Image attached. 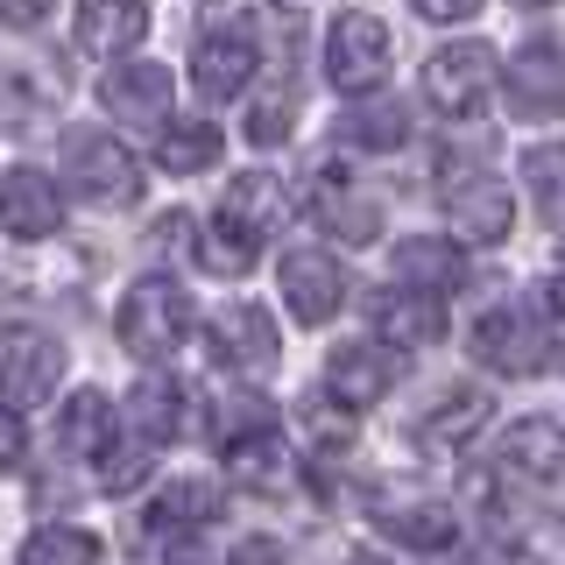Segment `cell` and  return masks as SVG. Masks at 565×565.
Masks as SVG:
<instances>
[{"label": "cell", "instance_id": "1", "mask_svg": "<svg viewBox=\"0 0 565 565\" xmlns=\"http://www.w3.org/2000/svg\"><path fill=\"white\" fill-rule=\"evenodd\" d=\"M64 184H71V199H85V205H99V212H120V205L141 199V163L120 149L114 135L71 128L64 135Z\"/></svg>", "mask_w": 565, "mask_h": 565}, {"label": "cell", "instance_id": "2", "mask_svg": "<svg viewBox=\"0 0 565 565\" xmlns=\"http://www.w3.org/2000/svg\"><path fill=\"white\" fill-rule=\"evenodd\" d=\"M473 353H481L494 375H544L558 361V326L537 305H494L473 326Z\"/></svg>", "mask_w": 565, "mask_h": 565}, {"label": "cell", "instance_id": "3", "mask_svg": "<svg viewBox=\"0 0 565 565\" xmlns=\"http://www.w3.org/2000/svg\"><path fill=\"white\" fill-rule=\"evenodd\" d=\"M438 205H446V234H452L459 247H494V241H509V220H516L509 184H502V177H488V170H473V163H446Z\"/></svg>", "mask_w": 565, "mask_h": 565}, {"label": "cell", "instance_id": "4", "mask_svg": "<svg viewBox=\"0 0 565 565\" xmlns=\"http://www.w3.org/2000/svg\"><path fill=\"white\" fill-rule=\"evenodd\" d=\"M120 347L135 353V361H163V353L184 347L191 332V297L177 290L170 276H141L128 297H120V318H114Z\"/></svg>", "mask_w": 565, "mask_h": 565}, {"label": "cell", "instance_id": "5", "mask_svg": "<svg viewBox=\"0 0 565 565\" xmlns=\"http://www.w3.org/2000/svg\"><path fill=\"white\" fill-rule=\"evenodd\" d=\"M388 29H382V14H367V8H347L340 22H332L326 35V78L340 85L347 99H367V93H382L388 85Z\"/></svg>", "mask_w": 565, "mask_h": 565}, {"label": "cell", "instance_id": "6", "mask_svg": "<svg viewBox=\"0 0 565 565\" xmlns=\"http://www.w3.org/2000/svg\"><path fill=\"white\" fill-rule=\"evenodd\" d=\"M64 382V347L35 326H0V403L29 411L50 403V388Z\"/></svg>", "mask_w": 565, "mask_h": 565}, {"label": "cell", "instance_id": "7", "mask_svg": "<svg viewBox=\"0 0 565 565\" xmlns=\"http://www.w3.org/2000/svg\"><path fill=\"white\" fill-rule=\"evenodd\" d=\"M424 93L446 120H473L494 93V50L488 43H446L424 64Z\"/></svg>", "mask_w": 565, "mask_h": 565}, {"label": "cell", "instance_id": "8", "mask_svg": "<svg viewBox=\"0 0 565 565\" xmlns=\"http://www.w3.org/2000/svg\"><path fill=\"white\" fill-rule=\"evenodd\" d=\"M276 290H282V305H290L297 326H326V318L347 305V269L326 247H290V255L276 262Z\"/></svg>", "mask_w": 565, "mask_h": 565}, {"label": "cell", "instance_id": "9", "mask_svg": "<svg viewBox=\"0 0 565 565\" xmlns=\"http://www.w3.org/2000/svg\"><path fill=\"white\" fill-rule=\"evenodd\" d=\"M502 99L516 120H552L565 114V43H523L502 64Z\"/></svg>", "mask_w": 565, "mask_h": 565}, {"label": "cell", "instance_id": "10", "mask_svg": "<svg viewBox=\"0 0 565 565\" xmlns=\"http://www.w3.org/2000/svg\"><path fill=\"white\" fill-rule=\"evenodd\" d=\"M212 353L234 375H269L282 361V332H276L269 305H220L212 311Z\"/></svg>", "mask_w": 565, "mask_h": 565}, {"label": "cell", "instance_id": "11", "mask_svg": "<svg viewBox=\"0 0 565 565\" xmlns=\"http://www.w3.org/2000/svg\"><path fill=\"white\" fill-rule=\"evenodd\" d=\"M0 226H8L14 241H50V234H57V226H64L57 177H43V170H29V163L0 170Z\"/></svg>", "mask_w": 565, "mask_h": 565}, {"label": "cell", "instance_id": "12", "mask_svg": "<svg viewBox=\"0 0 565 565\" xmlns=\"http://www.w3.org/2000/svg\"><path fill=\"white\" fill-rule=\"evenodd\" d=\"M375 530L403 552H446L459 537V516L438 494H375Z\"/></svg>", "mask_w": 565, "mask_h": 565}, {"label": "cell", "instance_id": "13", "mask_svg": "<svg viewBox=\"0 0 565 565\" xmlns=\"http://www.w3.org/2000/svg\"><path fill=\"white\" fill-rule=\"evenodd\" d=\"M388 276H396L403 290L452 297L459 276H467V262H459V241L452 234H403L396 247H388Z\"/></svg>", "mask_w": 565, "mask_h": 565}, {"label": "cell", "instance_id": "14", "mask_svg": "<svg viewBox=\"0 0 565 565\" xmlns=\"http://www.w3.org/2000/svg\"><path fill=\"white\" fill-rule=\"evenodd\" d=\"M170 93H177L170 71L163 64H141V57L135 64H114L99 78L106 114H114V120H135V128H163V120H170Z\"/></svg>", "mask_w": 565, "mask_h": 565}, {"label": "cell", "instance_id": "15", "mask_svg": "<svg viewBox=\"0 0 565 565\" xmlns=\"http://www.w3.org/2000/svg\"><path fill=\"white\" fill-rule=\"evenodd\" d=\"M494 473H502V481H537V488H552L558 473H565V431H558V424H544V417L509 424L502 446H494Z\"/></svg>", "mask_w": 565, "mask_h": 565}, {"label": "cell", "instance_id": "16", "mask_svg": "<svg viewBox=\"0 0 565 565\" xmlns=\"http://www.w3.org/2000/svg\"><path fill=\"white\" fill-rule=\"evenodd\" d=\"M388 382H396V361H388V347H375V340H347V347L326 353V388H332V403H347V411L382 403Z\"/></svg>", "mask_w": 565, "mask_h": 565}, {"label": "cell", "instance_id": "17", "mask_svg": "<svg viewBox=\"0 0 565 565\" xmlns=\"http://www.w3.org/2000/svg\"><path fill=\"white\" fill-rule=\"evenodd\" d=\"M375 332H382V347H396V353L431 347L438 332H446V297H424V290H403L396 282L375 305Z\"/></svg>", "mask_w": 565, "mask_h": 565}, {"label": "cell", "instance_id": "18", "mask_svg": "<svg viewBox=\"0 0 565 565\" xmlns=\"http://www.w3.org/2000/svg\"><path fill=\"white\" fill-rule=\"evenodd\" d=\"M149 35V0H78V50L120 57Z\"/></svg>", "mask_w": 565, "mask_h": 565}, {"label": "cell", "instance_id": "19", "mask_svg": "<svg viewBox=\"0 0 565 565\" xmlns=\"http://www.w3.org/2000/svg\"><path fill=\"white\" fill-rule=\"evenodd\" d=\"M220 220L226 226H241L247 241H262V234H282V220H290V191L276 184V177H262V170H247L226 184V199H220Z\"/></svg>", "mask_w": 565, "mask_h": 565}, {"label": "cell", "instance_id": "20", "mask_svg": "<svg viewBox=\"0 0 565 565\" xmlns=\"http://www.w3.org/2000/svg\"><path fill=\"white\" fill-rule=\"evenodd\" d=\"M255 57H262V50L247 43V35H212L205 29L199 57H191V85H199L205 99H234L241 85L255 78Z\"/></svg>", "mask_w": 565, "mask_h": 565}, {"label": "cell", "instance_id": "21", "mask_svg": "<svg viewBox=\"0 0 565 565\" xmlns=\"http://www.w3.org/2000/svg\"><path fill=\"white\" fill-rule=\"evenodd\" d=\"M311 177H318V220H326V234H340V241H382V199L347 191L340 170H311Z\"/></svg>", "mask_w": 565, "mask_h": 565}, {"label": "cell", "instance_id": "22", "mask_svg": "<svg viewBox=\"0 0 565 565\" xmlns=\"http://www.w3.org/2000/svg\"><path fill=\"white\" fill-rule=\"evenodd\" d=\"M488 411H494L488 388L459 382V388H446V403H438V411L417 424V446H424V452H459V446H467V438L488 424Z\"/></svg>", "mask_w": 565, "mask_h": 565}, {"label": "cell", "instance_id": "23", "mask_svg": "<svg viewBox=\"0 0 565 565\" xmlns=\"http://www.w3.org/2000/svg\"><path fill=\"white\" fill-rule=\"evenodd\" d=\"M57 452L64 459H99L106 446H114V403L99 396V388H78V396L57 411Z\"/></svg>", "mask_w": 565, "mask_h": 565}, {"label": "cell", "instance_id": "24", "mask_svg": "<svg viewBox=\"0 0 565 565\" xmlns=\"http://www.w3.org/2000/svg\"><path fill=\"white\" fill-rule=\"evenodd\" d=\"M226 473H234L241 488H290V452H282V438L262 424V431H241L226 438Z\"/></svg>", "mask_w": 565, "mask_h": 565}, {"label": "cell", "instance_id": "25", "mask_svg": "<svg viewBox=\"0 0 565 565\" xmlns=\"http://www.w3.org/2000/svg\"><path fill=\"white\" fill-rule=\"evenodd\" d=\"M156 163L170 177L212 170L220 163V128H212V120H163V128H156Z\"/></svg>", "mask_w": 565, "mask_h": 565}, {"label": "cell", "instance_id": "26", "mask_svg": "<svg viewBox=\"0 0 565 565\" xmlns=\"http://www.w3.org/2000/svg\"><path fill=\"white\" fill-rule=\"evenodd\" d=\"M205 516H212V488L205 481H170V488H156L141 530H149V537H184V530H199Z\"/></svg>", "mask_w": 565, "mask_h": 565}, {"label": "cell", "instance_id": "27", "mask_svg": "<svg viewBox=\"0 0 565 565\" xmlns=\"http://www.w3.org/2000/svg\"><path fill=\"white\" fill-rule=\"evenodd\" d=\"M128 424L149 446H163V438H177V424H184V388L177 382H135V396H128Z\"/></svg>", "mask_w": 565, "mask_h": 565}, {"label": "cell", "instance_id": "28", "mask_svg": "<svg viewBox=\"0 0 565 565\" xmlns=\"http://www.w3.org/2000/svg\"><path fill=\"white\" fill-rule=\"evenodd\" d=\"M417 135L411 106L382 99V106H353V114L340 120V141H353V149H403V141Z\"/></svg>", "mask_w": 565, "mask_h": 565}, {"label": "cell", "instance_id": "29", "mask_svg": "<svg viewBox=\"0 0 565 565\" xmlns=\"http://www.w3.org/2000/svg\"><path fill=\"white\" fill-rule=\"evenodd\" d=\"M22 565H99V537L78 523H43L22 537Z\"/></svg>", "mask_w": 565, "mask_h": 565}, {"label": "cell", "instance_id": "30", "mask_svg": "<svg viewBox=\"0 0 565 565\" xmlns=\"http://www.w3.org/2000/svg\"><path fill=\"white\" fill-rule=\"evenodd\" d=\"M43 120V85L22 64H0V135H29Z\"/></svg>", "mask_w": 565, "mask_h": 565}, {"label": "cell", "instance_id": "31", "mask_svg": "<svg viewBox=\"0 0 565 565\" xmlns=\"http://www.w3.org/2000/svg\"><path fill=\"white\" fill-rule=\"evenodd\" d=\"M255 255H262V241H247L241 226H226V220H212L205 241H199V262H205L212 276H247V269H255Z\"/></svg>", "mask_w": 565, "mask_h": 565}, {"label": "cell", "instance_id": "32", "mask_svg": "<svg viewBox=\"0 0 565 565\" xmlns=\"http://www.w3.org/2000/svg\"><path fill=\"white\" fill-rule=\"evenodd\" d=\"M290 135H297V93L276 85V93L255 99V114H247V141H255V149H282Z\"/></svg>", "mask_w": 565, "mask_h": 565}, {"label": "cell", "instance_id": "33", "mask_svg": "<svg viewBox=\"0 0 565 565\" xmlns=\"http://www.w3.org/2000/svg\"><path fill=\"white\" fill-rule=\"evenodd\" d=\"M523 177H530V191H537V205H544V220H565V149H530L523 156Z\"/></svg>", "mask_w": 565, "mask_h": 565}, {"label": "cell", "instance_id": "34", "mask_svg": "<svg viewBox=\"0 0 565 565\" xmlns=\"http://www.w3.org/2000/svg\"><path fill=\"white\" fill-rule=\"evenodd\" d=\"M99 459H106V467H99V488H106V494H128V488L141 481V473H149V438L135 431L128 446H106Z\"/></svg>", "mask_w": 565, "mask_h": 565}, {"label": "cell", "instance_id": "35", "mask_svg": "<svg viewBox=\"0 0 565 565\" xmlns=\"http://www.w3.org/2000/svg\"><path fill=\"white\" fill-rule=\"evenodd\" d=\"M255 22H262V0H220V8H205L212 35H247L255 43Z\"/></svg>", "mask_w": 565, "mask_h": 565}, {"label": "cell", "instance_id": "36", "mask_svg": "<svg viewBox=\"0 0 565 565\" xmlns=\"http://www.w3.org/2000/svg\"><path fill=\"white\" fill-rule=\"evenodd\" d=\"M276 411H269V403H262V396H234V411H226L220 417V438H241V431H262V424H269Z\"/></svg>", "mask_w": 565, "mask_h": 565}, {"label": "cell", "instance_id": "37", "mask_svg": "<svg viewBox=\"0 0 565 565\" xmlns=\"http://www.w3.org/2000/svg\"><path fill=\"white\" fill-rule=\"evenodd\" d=\"M226 565H290V552H282L276 537H241V544H234V558H226Z\"/></svg>", "mask_w": 565, "mask_h": 565}, {"label": "cell", "instance_id": "38", "mask_svg": "<svg viewBox=\"0 0 565 565\" xmlns=\"http://www.w3.org/2000/svg\"><path fill=\"white\" fill-rule=\"evenodd\" d=\"M424 22H467V14H481V0H411Z\"/></svg>", "mask_w": 565, "mask_h": 565}, {"label": "cell", "instance_id": "39", "mask_svg": "<svg viewBox=\"0 0 565 565\" xmlns=\"http://www.w3.org/2000/svg\"><path fill=\"white\" fill-rule=\"evenodd\" d=\"M50 14V0H0V22L8 29H35Z\"/></svg>", "mask_w": 565, "mask_h": 565}, {"label": "cell", "instance_id": "40", "mask_svg": "<svg viewBox=\"0 0 565 565\" xmlns=\"http://www.w3.org/2000/svg\"><path fill=\"white\" fill-rule=\"evenodd\" d=\"M22 459V424H14V403H0V467Z\"/></svg>", "mask_w": 565, "mask_h": 565}, {"label": "cell", "instance_id": "41", "mask_svg": "<svg viewBox=\"0 0 565 565\" xmlns=\"http://www.w3.org/2000/svg\"><path fill=\"white\" fill-rule=\"evenodd\" d=\"M494 565H537V558H530V552H502V558H494Z\"/></svg>", "mask_w": 565, "mask_h": 565}, {"label": "cell", "instance_id": "42", "mask_svg": "<svg viewBox=\"0 0 565 565\" xmlns=\"http://www.w3.org/2000/svg\"><path fill=\"white\" fill-rule=\"evenodd\" d=\"M516 8H552V0H516Z\"/></svg>", "mask_w": 565, "mask_h": 565}, {"label": "cell", "instance_id": "43", "mask_svg": "<svg viewBox=\"0 0 565 565\" xmlns=\"http://www.w3.org/2000/svg\"><path fill=\"white\" fill-rule=\"evenodd\" d=\"M347 565H382V558H347Z\"/></svg>", "mask_w": 565, "mask_h": 565}, {"label": "cell", "instance_id": "44", "mask_svg": "<svg viewBox=\"0 0 565 565\" xmlns=\"http://www.w3.org/2000/svg\"><path fill=\"white\" fill-rule=\"evenodd\" d=\"M558 262H565V234H558Z\"/></svg>", "mask_w": 565, "mask_h": 565}]
</instances>
